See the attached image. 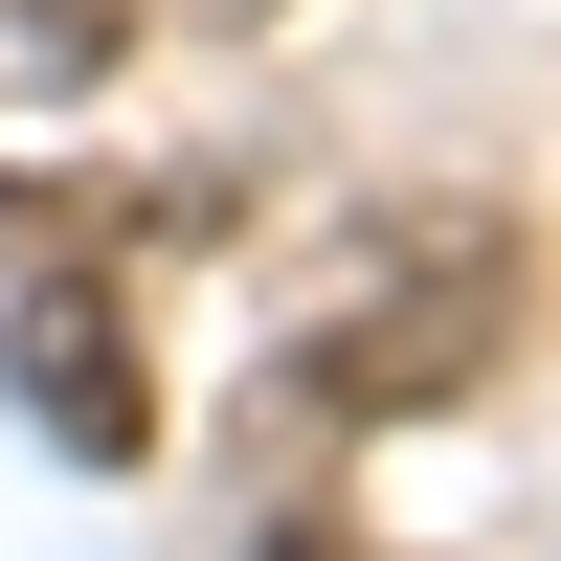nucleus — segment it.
I'll list each match as a JSON object with an SVG mask.
<instances>
[{
  "label": "nucleus",
  "instance_id": "1",
  "mask_svg": "<svg viewBox=\"0 0 561 561\" xmlns=\"http://www.w3.org/2000/svg\"><path fill=\"white\" fill-rule=\"evenodd\" d=\"M517 225L494 203H427V225H382L359 248V293H337V337H314V404H359V427H404V404H472L494 359H517Z\"/></svg>",
  "mask_w": 561,
  "mask_h": 561
},
{
  "label": "nucleus",
  "instance_id": "2",
  "mask_svg": "<svg viewBox=\"0 0 561 561\" xmlns=\"http://www.w3.org/2000/svg\"><path fill=\"white\" fill-rule=\"evenodd\" d=\"M0 359L45 382V427H68L90 472H135V449H158V382H135V337H113V293H68V270H45V293L0 314Z\"/></svg>",
  "mask_w": 561,
  "mask_h": 561
}]
</instances>
